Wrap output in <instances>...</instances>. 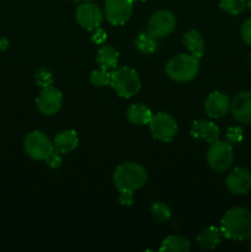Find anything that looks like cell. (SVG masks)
<instances>
[{"mask_svg": "<svg viewBox=\"0 0 251 252\" xmlns=\"http://www.w3.org/2000/svg\"><path fill=\"white\" fill-rule=\"evenodd\" d=\"M223 236L230 240H246L251 236V211L244 207L229 209L220 221Z\"/></svg>", "mask_w": 251, "mask_h": 252, "instance_id": "cell-1", "label": "cell"}, {"mask_svg": "<svg viewBox=\"0 0 251 252\" xmlns=\"http://www.w3.org/2000/svg\"><path fill=\"white\" fill-rule=\"evenodd\" d=\"M147 170L138 162H123L113 174V184L118 191L134 192L147 184Z\"/></svg>", "mask_w": 251, "mask_h": 252, "instance_id": "cell-2", "label": "cell"}, {"mask_svg": "<svg viewBox=\"0 0 251 252\" xmlns=\"http://www.w3.org/2000/svg\"><path fill=\"white\" fill-rule=\"evenodd\" d=\"M167 76L179 83H187L196 78L199 71V58L192 54H177L165 66Z\"/></svg>", "mask_w": 251, "mask_h": 252, "instance_id": "cell-3", "label": "cell"}, {"mask_svg": "<svg viewBox=\"0 0 251 252\" xmlns=\"http://www.w3.org/2000/svg\"><path fill=\"white\" fill-rule=\"evenodd\" d=\"M118 96L129 98L139 93L140 79L137 71L129 66H117L111 73V83Z\"/></svg>", "mask_w": 251, "mask_h": 252, "instance_id": "cell-4", "label": "cell"}, {"mask_svg": "<svg viewBox=\"0 0 251 252\" xmlns=\"http://www.w3.org/2000/svg\"><path fill=\"white\" fill-rule=\"evenodd\" d=\"M24 149L31 159L46 160L54 152V144L46 133L33 130L25 138Z\"/></svg>", "mask_w": 251, "mask_h": 252, "instance_id": "cell-5", "label": "cell"}, {"mask_svg": "<svg viewBox=\"0 0 251 252\" xmlns=\"http://www.w3.org/2000/svg\"><path fill=\"white\" fill-rule=\"evenodd\" d=\"M234 152L233 145L228 144L226 142L212 143L207 152V162L212 170L217 172L226 171L233 165Z\"/></svg>", "mask_w": 251, "mask_h": 252, "instance_id": "cell-6", "label": "cell"}, {"mask_svg": "<svg viewBox=\"0 0 251 252\" xmlns=\"http://www.w3.org/2000/svg\"><path fill=\"white\" fill-rule=\"evenodd\" d=\"M149 127L153 137L164 143L171 142L175 135L177 134V130H179V126H177L175 118L165 112L153 115L149 122Z\"/></svg>", "mask_w": 251, "mask_h": 252, "instance_id": "cell-7", "label": "cell"}, {"mask_svg": "<svg viewBox=\"0 0 251 252\" xmlns=\"http://www.w3.org/2000/svg\"><path fill=\"white\" fill-rule=\"evenodd\" d=\"M176 27V19L169 10H159L150 16L148 22V32L155 38L170 36Z\"/></svg>", "mask_w": 251, "mask_h": 252, "instance_id": "cell-8", "label": "cell"}, {"mask_svg": "<svg viewBox=\"0 0 251 252\" xmlns=\"http://www.w3.org/2000/svg\"><path fill=\"white\" fill-rule=\"evenodd\" d=\"M133 12L132 0H106L105 16L113 26L126 24Z\"/></svg>", "mask_w": 251, "mask_h": 252, "instance_id": "cell-9", "label": "cell"}, {"mask_svg": "<svg viewBox=\"0 0 251 252\" xmlns=\"http://www.w3.org/2000/svg\"><path fill=\"white\" fill-rule=\"evenodd\" d=\"M75 17L78 24L88 31L98 29L103 20V14L100 7L91 1H85L76 9Z\"/></svg>", "mask_w": 251, "mask_h": 252, "instance_id": "cell-10", "label": "cell"}, {"mask_svg": "<svg viewBox=\"0 0 251 252\" xmlns=\"http://www.w3.org/2000/svg\"><path fill=\"white\" fill-rule=\"evenodd\" d=\"M36 103L39 112L43 113V115H56L63 105V95L58 89L48 86V88L42 89L38 97L36 98Z\"/></svg>", "mask_w": 251, "mask_h": 252, "instance_id": "cell-11", "label": "cell"}, {"mask_svg": "<svg viewBox=\"0 0 251 252\" xmlns=\"http://www.w3.org/2000/svg\"><path fill=\"white\" fill-rule=\"evenodd\" d=\"M225 184L233 194H246L251 189V172L244 167H235L226 176Z\"/></svg>", "mask_w": 251, "mask_h": 252, "instance_id": "cell-12", "label": "cell"}, {"mask_svg": "<svg viewBox=\"0 0 251 252\" xmlns=\"http://www.w3.org/2000/svg\"><path fill=\"white\" fill-rule=\"evenodd\" d=\"M230 111L239 123L251 125V91L239 93L231 101Z\"/></svg>", "mask_w": 251, "mask_h": 252, "instance_id": "cell-13", "label": "cell"}, {"mask_svg": "<svg viewBox=\"0 0 251 252\" xmlns=\"http://www.w3.org/2000/svg\"><path fill=\"white\" fill-rule=\"evenodd\" d=\"M230 98L228 95L220 91H214L209 94L204 103V110L207 115L212 118H221L230 110Z\"/></svg>", "mask_w": 251, "mask_h": 252, "instance_id": "cell-14", "label": "cell"}, {"mask_svg": "<svg viewBox=\"0 0 251 252\" xmlns=\"http://www.w3.org/2000/svg\"><path fill=\"white\" fill-rule=\"evenodd\" d=\"M191 135L196 139H202L209 144L216 143L220 137V129L216 123L206 120L194 121L191 126Z\"/></svg>", "mask_w": 251, "mask_h": 252, "instance_id": "cell-15", "label": "cell"}, {"mask_svg": "<svg viewBox=\"0 0 251 252\" xmlns=\"http://www.w3.org/2000/svg\"><path fill=\"white\" fill-rule=\"evenodd\" d=\"M54 150H57L61 154H68L76 149L79 144L78 133L73 129H66L63 132L58 133L54 138Z\"/></svg>", "mask_w": 251, "mask_h": 252, "instance_id": "cell-16", "label": "cell"}, {"mask_svg": "<svg viewBox=\"0 0 251 252\" xmlns=\"http://www.w3.org/2000/svg\"><path fill=\"white\" fill-rule=\"evenodd\" d=\"M221 236H223V233H221L220 229L216 228V226H209V228L204 229L199 233L196 241L202 249L213 250L220 244Z\"/></svg>", "mask_w": 251, "mask_h": 252, "instance_id": "cell-17", "label": "cell"}, {"mask_svg": "<svg viewBox=\"0 0 251 252\" xmlns=\"http://www.w3.org/2000/svg\"><path fill=\"white\" fill-rule=\"evenodd\" d=\"M152 117L153 113L150 108L143 103H134V105L129 106L127 110L128 121L135 126L149 125Z\"/></svg>", "mask_w": 251, "mask_h": 252, "instance_id": "cell-18", "label": "cell"}, {"mask_svg": "<svg viewBox=\"0 0 251 252\" xmlns=\"http://www.w3.org/2000/svg\"><path fill=\"white\" fill-rule=\"evenodd\" d=\"M118 59H120L118 51H116V48H113L112 46H108V44L101 46L97 52V57H96L98 65L106 70L117 68Z\"/></svg>", "mask_w": 251, "mask_h": 252, "instance_id": "cell-19", "label": "cell"}, {"mask_svg": "<svg viewBox=\"0 0 251 252\" xmlns=\"http://www.w3.org/2000/svg\"><path fill=\"white\" fill-rule=\"evenodd\" d=\"M184 43L192 56L201 58L204 54V49H206L204 39L202 34L198 31H196V30H191V31H188L185 34Z\"/></svg>", "mask_w": 251, "mask_h": 252, "instance_id": "cell-20", "label": "cell"}, {"mask_svg": "<svg viewBox=\"0 0 251 252\" xmlns=\"http://www.w3.org/2000/svg\"><path fill=\"white\" fill-rule=\"evenodd\" d=\"M191 243L188 239L181 235H170L165 239L160 246V251L165 252H188Z\"/></svg>", "mask_w": 251, "mask_h": 252, "instance_id": "cell-21", "label": "cell"}, {"mask_svg": "<svg viewBox=\"0 0 251 252\" xmlns=\"http://www.w3.org/2000/svg\"><path fill=\"white\" fill-rule=\"evenodd\" d=\"M134 43L138 51L144 54L154 53V52L157 51V47H159L157 38L153 37L149 32H142V33L138 34Z\"/></svg>", "mask_w": 251, "mask_h": 252, "instance_id": "cell-22", "label": "cell"}, {"mask_svg": "<svg viewBox=\"0 0 251 252\" xmlns=\"http://www.w3.org/2000/svg\"><path fill=\"white\" fill-rule=\"evenodd\" d=\"M150 213H152L153 218L159 221V223H166L171 218V211H170L169 206L162 203V202L153 203L152 208H150Z\"/></svg>", "mask_w": 251, "mask_h": 252, "instance_id": "cell-23", "label": "cell"}, {"mask_svg": "<svg viewBox=\"0 0 251 252\" xmlns=\"http://www.w3.org/2000/svg\"><path fill=\"white\" fill-rule=\"evenodd\" d=\"M219 6L231 15H239L248 7L246 0H220Z\"/></svg>", "mask_w": 251, "mask_h": 252, "instance_id": "cell-24", "label": "cell"}, {"mask_svg": "<svg viewBox=\"0 0 251 252\" xmlns=\"http://www.w3.org/2000/svg\"><path fill=\"white\" fill-rule=\"evenodd\" d=\"M90 83L96 88H103V86L110 85L111 73H108L106 69L102 68L100 70H94L90 74Z\"/></svg>", "mask_w": 251, "mask_h": 252, "instance_id": "cell-25", "label": "cell"}, {"mask_svg": "<svg viewBox=\"0 0 251 252\" xmlns=\"http://www.w3.org/2000/svg\"><path fill=\"white\" fill-rule=\"evenodd\" d=\"M34 80H36L37 85L41 86L42 89L48 88V86H52V84H53V75H52V73L49 70L42 68L36 73Z\"/></svg>", "mask_w": 251, "mask_h": 252, "instance_id": "cell-26", "label": "cell"}, {"mask_svg": "<svg viewBox=\"0 0 251 252\" xmlns=\"http://www.w3.org/2000/svg\"><path fill=\"white\" fill-rule=\"evenodd\" d=\"M243 129L240 127H230L225 134V142L230 145H235L243 142Z\"/></svg>", "mask_w": 251, "mask_h": 252, "instance_id": "cell-27", "label": "cell"}, {"mask_svg": "<svg viewBox=\"0 0 251 252\" xmlns=\"http://www.w3.org/2000/svg\"><path fill=\"white\" fill-rule=\"evenodd\" d=\"M44 161H46L47 166H49L51 169H58V167H61L62 164H63L62 154L61 153L57 152V150H54V152L52 153V154L49 155V157L47 158Z\"/></svg>", "mask_w": 251, "mask_h": 252, "instance_id": "cell-28", "label": "cell"}, {"mask_svg": "<svg viewBox=\"0 0 251 252\" xmlns=\"http://www.w3.org/2000/svg\"><path fill=\"white\" fill-rule=\"evenodd\" d=\"M241 38L251 48V17L246 20L241 26Z\"/></svg>", "mask_w": 251, "mask_h": 252, "instance_id": "cell-29", "label": "cell"}, {"mask_svg": "<svg viewBox=\"0 0 251 252\" xmlns=\"http://www.w3.org/2000/svg\"><path fill=\"white\" fill-rule=\"evenodd\" d=\"M118 201L122 206L130 207L133 204V192L130 191H121L120 197H118Z\"/></svg>", "mask_w": 251, "mask_h": 252, "instance_id": "cell-30", "label": "cell"}, {"mask_svg": "<svg viewBox=\"0 0 251 252\" xmlns=\"http://www.w3.org/2000/svg\"><path fill=\"white\" fill-rule=\"evenodd\" d=\"M94 33H93V42L96 44H103L105 43V41L107 39V33H106L105 31H103L102 29H96L94 30Z\"/></svg>", "mask_w": 251, "mask_h": 252, "instance_id": "cell-31", "label": "cell"}, {"mask_svg": "<svg viewBox=\"0 0 251 252\" xmlns=\"http://www.w3.org/2000/svg\"><path fill=\"white\" fill-rule=\"evenodd\" d=\"M9 44H10L9 39L5 38V37L0 38V51H5V49H7Z\"/></svg>", "mask_w": 251, "mask_h": 252, "instance_id": "cell-32", "label": "cell"}, {"mask_svg": "<svg viewBox=\"0 0 251 252\" xmlns=\"http://www.w3.org/2000/svg\"><path fill=\"white\" fill-rule=\"evenodd\" d=\"M246 4H248L249 10H250V11H251V0H246Z\"/></svg>", "mask_w": 251, "mask_h": 252, "instance_id": "cell-33", "label": "cell"}, {"mask_svg": "<svg viewBox=\"0 0 251 252\" xmlns=\"http://www.w3.org/2000/svg\"><path fill=\"white\" fill-rule=\"evenodd\" d=\"M249 249H250V251H251V236L249 238Z\"/></svg>", "mask_w": 251, "mask_h": 252, "instance_id": "cell-34", "label": "cell"}, {"mask_svg": "<svg viewBox=\"0 0 251 252\" xmlns=\"http://www.w3.org/2000/svg\"><path fill=\"white\" fill-rule=\"evenodd\" d=\"M249 62H250V65H251V53L249 54Z\"/></svg>", "mask_w": 251, "mask_h": 252, "instance_id": "cell-35", "label": "cell"}, {"mask_svg": "<svg viewBox=\"0 0 251 252\" xmlns=\"http://www.w3.org/2000/svg\"><path fill=\"white\" fill-rule=\"evenodd\" d=\"M132 1L133 2H134V1H145V0H132Z\"/></svg>", "mask_w": 251, "mask_h": 252, "instance_id": "cell-36", "label": "cell"}, {"mask_svg": "<svg viewBox=\"0 0 251 252\" xmlns=\"http://www.w3.org/2000/svg\"><path fill=\"white\" fill-rule=\"evenodd\" d=\"M83 1H93V0H83Z\"/></svg>", "mask_w": 251, "mask_h": 252, "instance_id": "cell-37", "label": "cell"}]
</instances>
